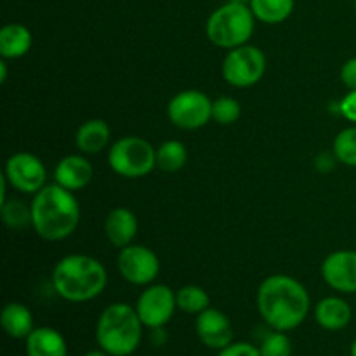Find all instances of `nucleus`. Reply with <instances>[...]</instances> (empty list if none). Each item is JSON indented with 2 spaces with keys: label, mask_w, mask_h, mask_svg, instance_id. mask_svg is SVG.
<instances>
[{
  "label": "nucleus",
  "mask_w": 356,
  "mask_h": 356,
  "mask_svg": "<svg viewBox=\"0 0 356 356\" xmlns=\"http://www.w3.org/2000/svg\"><path fill=\"white\" fill-rule=\"evenodd\" d=\"M339 111L348 122L356 124V90H350V92L341 99Z\"/></svg>",
  "instance_id": "obj_29"
},
{
  "label": "nucleus",
  "mask_w": 356,
  "mask_h": 356,
  "mask_svg": "<svg viewBox=\"0 0 356 356\" xmlns=\"http://www.w3.org/2000/svg\"><path fill=\"white\" fill-rule=\"evenodd\" d=\"M332 153L337 162L348 167H356V125L346 127L336 136Z\"/></svg>",
  "instance_id": "obj_25"
},
{
  "label": "nucleus",
  "mask_w": 356,
  "mask_h": 356,
  "mask_svg": "<svg viewBox=\"0 0 356 356\" xmlns=\"http://www.w3.org/2000/svg\"><path fill=\"white\" fill-rule=\"evenodd\" d=\"M228 2H235V3H247V6H249L250 0H228Z\"/></svg>",
  "instance_id": "obj_33"
},
{
  "label": "nucleus",
  "mask_w": 356,
  "mask_h": 356,
  "mask_svg": "<svg viewBox=\"0 0 356 356\" xmlns=\"http://www.w3.org/2000/svg\"><path fill=\"white\" fill-rule=\"evenodd\" d=\"M188 162V149L177 139H169L156 148V167L163 172H177Z\"/></svg>",
  "instance_id": "obj_22"
},
{
  "label": "nucleus",
  "mask_w": 356,
  "mask_h": 356,
  "mask_svg": "<svg viewBox=\"0 0 356 356\" xmlns=\"http://www.w3.org/2000/svg\"><path fill=\"white\" fill-rule=\"evenodd\" d=\"M3 332L13 339H26L33 332V315L23 302H7L0 313Z\"/></svg>",
  "instance_id": "obj_20"
},
{
  "label": "nucleus",
  "mask_w": 356,
  "mask_h": 356,
  "mask_svg": "<svg viewBox=\"0 0 356 356\" xmlns=\"http://www.w3.org/2000/svg\"><path fill=\"white\" fill-rule=\"evenodd\" d=\"M2 221L7 228L21 229L31 226V207L21 200H6L0 205Z\"/></svg>",
  "instance_id": "obj_24"
},
{
  "label": "nucleus",
  "mask_w": 356,
  "mask_h": 356,
  "mask_svg": "<svg viewBox=\"0 0 356 356\" xmlns=\"http://www.w3.org/2000/svg\"><path fill=\"white\" fill-rule=\"evenodd\" d=\"M254 28H256V16L250 6L226 2L209 16L205 33L216 47L232 51L250 40Z\"/></svg>",
  "instance_id": "obj_5"
},
{
  "label": "nucleus",
  "mask_w": 356,
  "mask_h": 356,
  "mask_svg": "<svg viewBox=\"0 0 356 356\" xmlns=\"http://www.w3.org/2000/svg\"><path fill=\"white\" fill-rule=\"evenodd\" d=\"M94 169L83 155H66L54 169V181L70 191H79L92 181Z\"/></svg>",
  "instance_id": "obj_14"
},
{
  "label": "nucleus",
  "mask_w": 356,
  "mask_h": 356,
  "mask_svg": "<svg viewBox=\"0 0 356 356\" xmlns=\"http://www.w3.org/2000/svg\"><path fill=\"white\" fill-rule=\"evenodd\" d=\"M31 226L40 238L47 242H61L68 238L80 222V205L73 191L58 183L45 184L33 195Z\"/></svg>",
  "instance_id": "obj_2"
},
{
  "label": "nucleus",
  "mask_w": 356,
  "mask_h": 356,
  "mask_svg": "<svg viewBox=\"0 0 356 356\" xmlns=\"http://www.w3.org/2000/svg\"><path fill=\"white\" fill-rule=\"evenodd\" d=\"M0 73H2V75H0V82H6L7 80V63H6V59H2V61H0Z\"/></svg>",
  "instance_id": "obj_31"
},
{
  "label": "nucleus",
  "mask_w": 356,
  "mask_h": 356,
  "mask_svg": "<svg viewBox=\"0 0 356 356\" xmlns=\"http://www.w3.org/2000/svg\"><path fill=\"white\" fill-rule=\"evenodd\" d=\"M256 305L261 318L271 330L291 332L306 320L312 299L301 282L280 273L261 282Z\"/></svg>",
  "instance_id": "obj_1"
},
{
  "label": "nucleus",
  "mask_w": 356,
  "mask_h": 356,
  "mask_svg": "<svg viewBox=\"0 0 356 356\" xmlns=\"http://www.w3.org/2000/svg\"><path fill=\"white\" fill-rule=\"evenodd\" d=\"M195 332L204 346L211 350H222L233 343V327L228 316L216 308H207L197 315Z\"/></svg>",
  "instance_id": "obj_13"
},
{
  "label": "nucleus",
  "mask_w": 356,
  "mask_h": 356,
  "mask_svg": "<svg viewBox=\"0 0 356 356\" xmlns=\"http://www.w3.org/2000/svg\"><path fill=\"white\" fill-rule=\"evenodd\" d=\"M118 273L132 285H152L160 273L159 256L146 245H131L120 249L117 257Z\"/></svg>",
  "instance_id": "obj_11"
},
{
  "label": "nucleus",
  "mask_w": 356,
  "mask_h": 356,
  "mask_svg": "<svg viewBox=\"0 0 356 356\" xmlns=\"http://www.w3.org/2000/svg\"><path fill=\"white\" fill-rule=\"evenodd\" d=\"M221 72L229 86L247 89L261 82L266 73V56L256 45H240L228 51Z\"/></svg>",
  "instance_id": "obj_7"
},
{
  "label": "nucleus",
  "mask_w": 356,
  "mask_h": 356,
  "mask_svg": "<svg viewBox=\"0 0 356 356\" xmlns=\"http://www.w3.org/2000/svg\"><path fill=\"white\" fill-rule=\"evenodd\" d=\"M177 309L186 315H200L207 308H211V298L207 292L198 285H184L176 292Z\"/></svg>",
  "instance_id": "obj_23"
},
{
  "label": "nucleus",
  "mask_w": 356,
  "mask_h": 356,
  "mask_svg": "<svg viewBox=\"0 0 356 356\" xmlns=\"http://www.w3.org/2000/svg\"><path fill=\"white\" fill-rule=\"evenodd\" d=\"M218 356H261V351L250 343H232L219 350Z\"/></svg>",
  "instance_id": "obj_28"
},
{
  "label": "nucleus",
  "mask_w": 356,
  "mask_h": 356,
  "mask_svg": "<svg viewBox=\"0 0 356 356\" xmlns=\"http://www.w3.org/2000/svg\"><path fill=\"white\" fill-rule=\"evenodd\" d=\"M143 322L138 312L125 302L106 306L96 323V341L111 356H131L143 339Z\"/></svg>",
  "instance_id": "obj_4"
},
{
  "label": "nucleus",
  "mask_w": 356,
  "mask_h": 356,
  "mask_svg": "<svg viewBox=\"0 0 356 356\" xmlns=\"http://www.w3.org/2000/svg\"><path fill=\"white\" fill-rule=\"evenodd\" d=\"M355 13H356V0H355Z\"/></svg>",
  "instance_id": "obj_35"
},
{
  "label": "nucleus",
  "mask_w": 356,
  "mask_h": 356,
  "mask_svg": "<svg viewBox=\"0 0 356 356\" xmlns=\"http://www.w3.org/2000/svg\"><path fill=\"white\" fill-rule=\"evenodd\" d=\"M138 218L134 212L125 207L113 209L104 219V235H106L108 242L118 249L131 245L132 240L138 235Z\"/></svg>",
  "instance_id": "obj_15"
},
{
  "label": "nucleus",
  "mask_w": 356,
  "mask_h": 356,
  "mask_svg": "<svg viewBox=\"0 0 356 356\" xmlns=\"http://www.w3.org/2000/svg\"><path fill=\"white\" fill-rule=\"evenodd\" d=\"M3 177L14 190L26 195H35L45 186L47 170L37 155L17 152L7 159L3 167Z\"/></svg>",
  "instance_id": "obj_10"
},
{
  "label": "nucleus",
  "mask_w": 356,
  "mask_h": 356,
  "mask_svg": "<svg viewBox=\"0 0 356 356\" xmlns=\"http://www.w3.org/2000/svg\"><path fill=\"white\" fill-rule=\"evenodd\" d=\"M167 117L177 129L197 131L212 120V101L202 90H181L167 104Z\"/></svg>",
  "instance_id": "obj_8"
},
{
  "label": "nucleus",
  "mask_w": 356,
  "mask_h": 356,
  "mask_svg": "<svg viewBox=\"0 0 356 356\" xmlns=\"http://www.w3.org/2000/svg\"><path fill=\"white\" fill-rule=\"evenodd\" d=\"M249 6L257 21L264 24H278L291 17L296 0H250Z\"/></svg>",
  "instance_id": "obj_21"
},
{
  "label": "nucleus",
  "mask_w": 356,
  "mask_h": 356,
  "mask_svg": "<svg viewBox=\"0 0 356 356\" xmlns=\"http://www.w3.org/2000/svg\"><path fill=\"white\" fill-rule=\"evenodd\" d=\"M111 139L110 125L101 118H90L79 127L75 134V145L83 155H96L108 148Z\"/></svg>",
  "instance_id": "obj_18"
},
{
  "label": "nucleus",
  "mask_w": 356,
  "mask_h": 356,
  "mask_svg": "<svg viewBox=\"0 0 356 356\" xmlns=\"http://www.w3.org/2000/svg\"><path fill=\"white\" fill-rule=\"evenodd\" d=\"M325 284L341 294H356V250H336L322 263Z\"/></svg>",
  "instance_id": "obj_12"
},
{
  "label": "nucleus",
  "mask_w": 356,
  "mask_h": 356,
  "mask_svg": "<svg viewBox=\"0 0 356 356\" xmlns=\"http://www.w3.org/2000/svg\"><path fill=\"white\" fill-rule=\"evenodd\" d=\"M108 284L106 268L96 257L70 254L52 270V287L68 302H89L103 294Z\"/></svg>",
  "instance_id": "obj_3"
},
{
  "label": "nucleus",
  "mask_w": 356,
  "mask_h": 356,
  "mask_svg": "<svg viewBox=\"0 0 356 356\" xmlns=\"http://www.w3.org/2000/svg\"><path fill=\"white\" fill-rule=\"evenodd\" d=\"M351 316V306L343 298H336V296H329L323 298L318 305L315 306V320L322 329L330 330V332H337L350 325Z\"/></svg>",
  "instance_id": "obj_16"
},
{
  "label": "nucleus",
  "mask_w": 356,
  "mask_h": 356,
  "mask_svg": "<svg viewBox=\"0 0 356 356\" xmlns=\"http://www.w3.org/2000/svg\"><path fill=\"white\" fill-rule=\"evenodd\" d=\"M341 80L350 90H356V58L348 59L341 68Z\"/></svg>",
  "instance_id": "obj_30"
},
{
  "label": "nucleus",
  "mask_w": 356,
  "mask_h": 356,
  "mask_svg": "<svg viewBox=\"0 0 356 356\" xmlns=\"http://www.w3.org/2000/svg\"><path fill=\"white\" fill-rule=\"evenodd\" d=\"M261 356H292V343L287 332L271 330L266 334L259 346Z\"/></svg>",
  "instance_id": "obj_27"
},
{
  "label": "nucleus",
  "mask_w": 356,
  "mask_h": 356,
  "mask_svg": "<svg viewBox=\"0 0 356 356\" xmlns=\"http://www.w3.org/2000/svg\"><path fill=\"white\" fill-rule=\"evenodd\" d=\"M83 356H111V355H108L106 351H103L99 348V350H94V351H89V353H86Z\"/></svg>",
  "instance_id": "obj_32"
},
{
  "label": "nucleus",
  "mask_w": 356,
  "mask_h": 356,
  "mask_svg": "<svg viewBox=\"0 0 356 356\" xmlns=\"http://www.w3.org/2000/svg\"><path fill=\"white\" fill-rule=\"evenodd\" d=\"M24 341L26 356H68L66 339L52 327H37Z\"/></svg>",
  "instance_id": "obj_17"
},
{
  "label": "nucleus",
  "mask_w": 356,
  "mask_h": 356,
  "mask_svg": "<svg viewBox=\"0 0 356 356\" xmlns=\"http://www.w3.org/2000/svg\"><path fill=\"white\" fill-rule=\"evenodd\" d=\"M108 163L118 176L138 179L148 176L156 167V149L139 136H125L110 146Z\"/></svg>",
  "instance_id": "obj_6"
},
{
  "label": "nucleus",
  "mask_w": 356,
  "mask_h": 356,
  "mask_svg": "<svg viewBox=\"0 0 356 356\" xmlns=\"http://www.w3.org/2000/svg\"><path fill=\"white\" fill-rule=\"evenodd\" d=\"M242 108L233 97L222 96L212 101V120L219 125H232L240 118Z\"/></svg>",
  "instance_id": "obj_26"
},
{
  "label": "nucleus",
  "mask_w": 356,
  "mask_h": 356,
  "mask_svg": "<svg viewBox=\"0 0 356 356\" xmlns=\"http://www.w3.org/2000/svg\"><path fill=\"white\" fill-rule=\"evenodd\" d=\"M351 356H356V339L353 341V344H351Z\"/></svg>",
  "instance_id": "obj_34"
},
{
  "label": "nucleus",
  "mask_w": 356,
  "mask_h": 356,
  "mask_svg": "<svg viewBox=\"0 0 356 356\" xmlns=\"http://www.w3.org/2000/svg\"><path fill=\"white\" fill-rule=\"evenodd\" d=\"M33 37L21 23L3 24L0 30V56L2 59H19L30 52Z\"/></svg>",
  "instance_id": "obj_19"
},
{
  "label": "nucleus",
  "mask_w": 356,
  "mask_h": 356,
  "mask_svg": "<svg viewBox=\"0 0 356 356\" xmlns=\"http://www.w3.org/2000/svg\"><path fill=\"white\" fill-rule=\"evenodd\" d=\"M134 308L143 325L152 330L162 329L172 320L174 312L177 309L176 292L162 284L146 285Z\"/></svg>",
  "instance_id": "obj_9"
}]
</instances>
